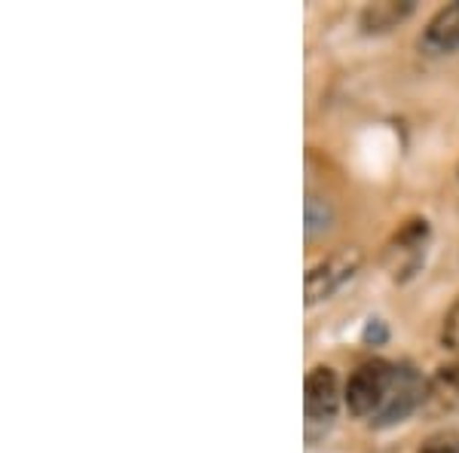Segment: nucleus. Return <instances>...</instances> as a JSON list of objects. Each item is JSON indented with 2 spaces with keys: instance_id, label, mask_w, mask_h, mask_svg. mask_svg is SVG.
<instances>
[{
  "instance_id": "1",
  "label": "nucleus",
  "mask_w": 459,
  "mask_h": 453,
  "mask_svg": "<svg viewBox=\"0 0 459 453\" xmlns=\"http://www.w3.org/2000/svg\"><path fill=\"white\" fill-rule=\"evenodd\" d=\"M392 377H395V365L386 359H371L365 365L352 370L350 383H346V407L352 417H374L380 411L383 398H386Z\"/></svg>"
},
{
  "instance_id": "2",
  "label": "nucleus",
  "mask_w": 459,
  "mask_h": 453,
  "mask_svg": "<svg viewBox=\"0 0 459 453\" xmlns=\"http://www.w3.org/2000/svg\"><path fill=\"white\" fill-rule=\"evenodd\" d=\"M361 261L365 257H361L359 248H340L334 255L325 257V261H318L316 266H309L307 282H303V288H307V307H316V303L328 301L331 294H337L361 270Z\"/></svg>"
},
{
  "instance_id": "3",
  "label": "nucleus",
  "mask_w": 459,
  "mask_h": 453,
  "mask_svg": "<svg viewBox=\"0 0 459 453\" xmlns=\"http://www.w3.org/2000/svg\"><path fill=\"white\" fill-rule=\"evenodd\" d=\"M423 396H426V380L420 377V370L413 365H395V377H392V386L383 398L380 411L374 414V426H395L411 417L417 407H423Z\"/></svg>"
},
{
  "instance_id": "4",
  "label": "nucleus",
  "mask_w": 459,
  "mask_h": 453,
  "mask_svg": "<svg viewBox=\"0 0 459 453\" xmlns=\"http://www.w3.org/2000/svg\"><path fill=\"white\" fill-rule=\"evenodd\" d=\"M426 242H429V221L411 218L395 230V236L386 242L383 264L392 273V279H407L420 270L426 261Z\"/></svg>"
},
{
  "instance_id": "5",
  "label": "nucleus",
  "mask_w": 459,
  "mask_h": 453,
  "mask_svg": "<svg viewBox=\"0 0 459 453\" xmlns=\"http://www.w3.org/2000/svg\"><path fill=\"white\" fill-rule=\"evenodd\" d=\"M340 407V383L334 368L318 365L307 374L303 383V411H307V426L309 432L316 429H328L337 417Z\"/></svg>"
},
{
  "instance_id": "6",
  "label": "nucleus",
  "mask_w": 459,
  "mask_h": 453,
  "mask_svg": "<svg viewBox=\"0 0 459 453\" xmlns=\"http://www.w3.org/2000/svg\"><path fill=\"white\" fill-rule=\"evenodd\" d=\"M423 411L429 417H444V414L459 411V359L438 368L426 380Z\"/></svg>"
},
{
  "instance_id": "7",
  "label": "nucleus",
  "mask_w": 459,
  "mask_h": 453,
  "mask_svg": "<svg viewBox=\"0 0 459 453\" xmlns=\"http://www.w3.org/2000/svg\"><path fill=\"white\" fill-rule=\"evenodd\" d=\"M420 47L432 56H444L459 49V0L456 4L441 6L426 25L423 37H420Z\"/></svg>"
},
{
  "instance_id": "8",
  "label": "nucleus",
  "mask_w": 459,
  "mask_h": 453,
  "mask_svg": "<svg viewBox=\"0 0 459 453\" xmlns=\"http://www.w3.org/2000/svg\"><path fill=\"white\" fill-rule=\"evenodd\" d=\"M411 13H413L411 0H407V4H395V0H386V4H371V6H365V13H361V28H365L368 34L389 31V28H395L398 22H404Z\"/></svg>"
},
{
  "instance_id": "9",
  "label": "nucleus",
  "mask_w": 459,
  "mask_h": 453,
  "mask_svg": "<svg viewBox=\"0 0 459 453\" xmlns=\"http://www.w3.org/2000/svg\"><path fill=\"white\" fill-rule=\"evenodd\" d=\"M331 227V205L328 199L316 196V193H309L307 196V236L309 240H316L322 230Z\"/></svg>"
},
{
  "instance_id": "10",
  "label": "nucleus",
  "mask_w": 459,
  "mask_h": 453,
  "mask_svg": "<svg viewBox=\"0 0 459 453\" xmlns=\"http://www.w3.org/2000/svg\"><path fill=\"white\" fill-rule=\"evenodd\" d=\"M441 344H444V349H450V353H459V297H456L454 307L447 309V316H444Z\"/></svg>"
},
{
  "instance_id": "11",
  "label": "nucleus",
  "mask_w": 459,
  "mask_h": 453,
  "mask_svg": "<svg viewBox=\"0 0 459 453\" xmlns=\"http://www.w3.org/2000/svg\"><path fill=\"white\" fill-rule=\"evenodd\" d=\"M417 453H459V432H438L426 438Z\"/></svg>"
}]
</instances>
